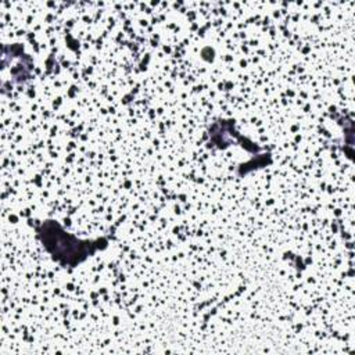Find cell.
<instances>
[{
    "instance_id": "cell-1",
    "label": "cell",
    "mask_w": 355,
    "mask_h": 355,
    "mask_svg": "<svg viewBox=\"0 0 355 355\" xmlns=\"http://www.w3.org/2000/svg\"><path fill=\"white\" fill-rule=\"evenodd\" d=\"M36 230L47 252L64 266H76L97 250L107 247V241L104 239L94 241L76 239L71 233L65 232L55 220H46Z\"/></svg>"
}]
</instances>
